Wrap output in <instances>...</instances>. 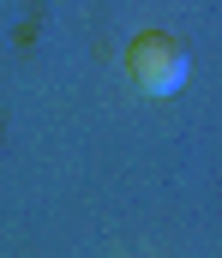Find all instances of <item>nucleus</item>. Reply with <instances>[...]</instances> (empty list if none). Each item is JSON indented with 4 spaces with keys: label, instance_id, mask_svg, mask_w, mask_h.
Here are the masks:
<instances>
[{
    "label": "nucleus",
    "instance_id": "nucleus-1",
    "mask_svg": "<svg viewBox=\"0 0 222 258\" xmlns=\"http://www.w3.org/2000/svg\"><path fill=\"white\" fill-rule=\"evenodd\" d=\"M126 72H132V84L144 96H180L186 90V72H192V54H186L180 36L144 30V36L126 42Z\"/></svg>",
    "mask_w": 222,
    "mask_h": 258
}]
</instances>
